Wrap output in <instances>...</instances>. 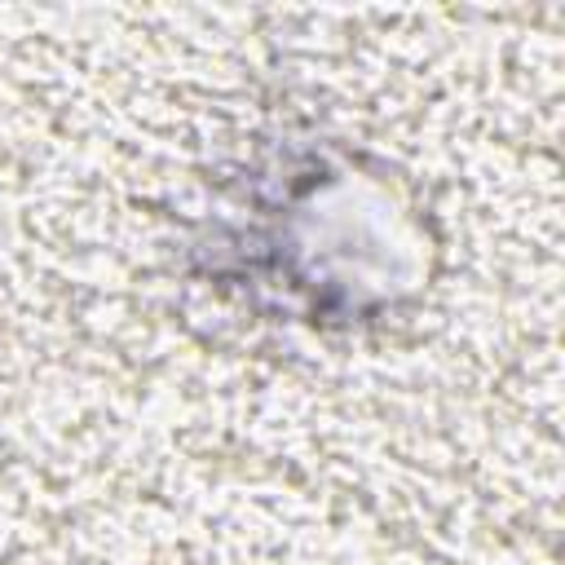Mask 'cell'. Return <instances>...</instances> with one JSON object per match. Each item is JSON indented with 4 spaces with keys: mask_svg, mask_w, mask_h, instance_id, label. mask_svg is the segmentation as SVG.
I'll return each instance as SVG.
<instances>
[{
    "mask_svg": "<svg viewBox=\"0 0 565 565\" xmlns=\"http://www.w3.org/2000/svg\"><path fill=\"white\" fill-rule=\"evenodd\" d=\"M252 185L238 199V216L221 225L216 238H238L243 247L212 252V278H234L252 291H278L282 313L300 322H362L335 265L349 269L393 305L411 282L384 274L380 265L349 252V234L340 230V212H349L375 177L358 168V154L340 146L287 150L274 163L247 172Z\"/></svg>",
    "mask_w": 565,
    "mask_h": 565,
    "instance_id": "obj_1",
    "label": "cell"
}]
</instances>
